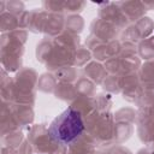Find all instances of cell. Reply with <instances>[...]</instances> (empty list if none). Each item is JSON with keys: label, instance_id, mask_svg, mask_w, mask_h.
Segmentation results:
<instances>
[{"label": "cell", "instance_id": "6da1fadb", "mask_svg": "<svg viewBox=\"0 0 154 154\" xmlns=\"http://www.w3.org/2000/svg\"><path fill=\"white\" fill-rule=\"evenodd\" d=\"M84 130L81 113L72 107L58 116L48 128V135L54 143L70 144L77 140Z\"/></svg>", "mask_w": 154, "mask_h": 154}]
</instances>
